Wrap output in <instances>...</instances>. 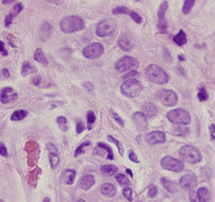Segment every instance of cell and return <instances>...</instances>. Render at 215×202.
I'll return each instance as SVG.
<instances>
[{
    "instance_id": "6da1fadb",
    "label": "cell",
    "mask_w": 215,
    "mask_h": 202,
    "mask_svg": "<svg viewBox=\"0 0 215 202\" xmlns=\"http://www.w3.org/2000/svg\"><path fill=\"white\" fill-rule=\"evenodd\" d=\"M60 27L66 34H71L84 29L85 22L79 16H67L63 18L62 21L60 22Z\"/></svg>"
},
{
    "instance_id": "7a4b0ae2",
    "label": "cell",
    "mask_w": 215,
    "mask_h": 202,
    "mask_svg": "<svg viewBox=\"0 0 215 202\" xmlns=\"http://www.w3.org/2000/svg\"><path fill=\"white\" fill-rule=\"evenodd\" d=\"M146 76L148 78V80L153 82L158 85H164V84L168 83L169 81V76L163 68H161L160 66L151 64V65L147 66L145 70Z\"/></svg>"
},
{
    "instance_id": "3957f363",
    "label": "cell",
    "mask_w": 215,
    "mask_h": 202,
    "mask_svg": "<svg viewBox=\"0 0 215 202\" xmlns=\"http://www.w3.org/2000/svg\"><path fill=\"white\" fill-rule=\"evenodd\" d=\"M181 160L189 163H197L201 160V154L196 147L192 145H184L180 149Z\"/></svg>"
},
{
    "instance_id": "277c9868",
    "label": "cell",
    "mask_w": 215,
    "mask_h": 202,
    "mask_svg": "<svg viewBox=\"0 0 215 202\" xmlns=\"http://www.w3.org/2000/svg\"><path fill=\"white\" fill-rule=\"evenodd\" d=\"M143 85L137 79H130L123 82L121 86V92L127 98H135L142 92Z\"/></svg>"
},
{
    "instance_id": "5b68a950",
    "label": "cell",
    "mask_w": 215,
    "mask_h": 202,
    "mask_svg": "<svg viewBox=\"0 0 215 202\" xmlns=\"http://www.w3.org/2000/svg\"><path fill=\"white\" fill-rule=\"evenodd\" d=\"M169 122L174 125H188L191 122V115L184 109H174L167 113Z\"/></svg>"
},
{
    "instance_id": "8992f818",
    "label": "cell",
    "mask_w": 215,
    "mask_h": 202,
    "mask_svg": "<svg viewBox=\"0 0 215 202\" xmlns=\"http://www.w3.org/2000/svg\"><path fill=\"white\" fill-rule=\"evenodd\" d=\"M139 67V62L137 60L133 57H130V56H125L120 59L117 62L114 64V68L120 71V72H124V71L128 70H134Z\"/></svg>"
},
{
    "instance_id": "52a82bcc",
    "label": "cell",
    "mask_w": 215,
    "mask_h": 202,
    "mask_svg": "<svg viewBox=\"0 0 215 202\" xmlns=\"http://www.w3.org/2000/svg\"><path fill=\"white\" fill-rule=\"evenodd\" d=\"M157 99L163 105L168 106V107L175 106L178 101L177 94H176L174 91L169 90V89H161L160 91H157Z\"/></svg>"
},
{
    "instance_id": "ba28073f",
    "label": "cell",
    "mask_w": 215,
    "mask_h": 202,
    "mask_svg": "<svg viewBox=\"0 0 215 202\" xmlns=\"http://www.w3.org/2000/svg\"><path fill=\"white\" fill-rule=\"evenodd\" d=\"M161 165L163 169L172 172H181L184 170V162L178 159L171 157V156H165L161 160Z\"/></svg>"
},
{
    "instance_id": "9c48e42d",
    "label": "cell",
    "mask_w": 215,
    "mask_h": 202,
    "mask_svg": "<svg viewBox=\"0 0 215 202\" xmlns=\"http://www.w3.org/2000/svg\"><path fill=\"white\" fill-rule=\"evenodd\" d=\"M104 52V46L99 42H94L93 44H89L83 49V56L89 60L98 59L101 57Z\"/></svg>"
},
{
    "instance_id": "30bf717a",
    "label": "cell",
    "mask_w": 215,
    "mask_h": 202,
    "mask_svg": "<svg viewBox=\"0 0 215 202\" xmlns=\"http://www.w3.org/2000/svg\"><path fill=\"white\" fill-rule=\"evenodd\" d=\"M168 10V2L167 1H163V3L160 6V9H158V13H157V16H158V24H157V27H158V30L160 33H166L167 30V27H168V23H167V20L165 19V14Z\"/></svg>"
},
{
    "instance_id": "8fae6325",
    "label": "cell",
    "mask_w": 215,
    "mask_h": 202,
    "mask_svg": "<svg viewBox=\"0 0 215 202\" xmlns=\"http://www.w3.org/2000/svg\"><path fill=\"white\" fill-rule=\"evenodd\" d=\"M114 32V24L109 20H103L102 22H100L97 27V35L99 37H106V36L111 35Z\"/></svg>"
},
{
    "instance_id": "7c38bea8",
    "label": "cell",
    "mask_w": 215,
    "mask_h": 202,
    "mask_svg": "<svg viewBox=\"0 0 215 202\" xmlns=\"http://www.w3.org/2000/svg\"><path fill=\"white\" fill-rule=\"evenodd\" d=\"M47 150H48V157H50V168L56 169L58 167L59 162H60V154H59V150L57 149L55 145L52 142H47L46 144Z\"/></svg>"
},
{
    "instance_id": "4fadbf2b",
    "label": "cell",
    "mask_w": 215,
    "mask_h": 202,
    "mask_svg": "<svg viewBox=\"0 0 215 202\" xmlns=\"http://www.w3.org/2000/svg\"><path fill=\"white\" fill-rule=\"evenodd\" d=\"M180 185L183 188L188 191H193L195 186L197 185V178L193 174H187L183 176L180 180Z\"/></svg>"
},
{
    "instance_id": "5bb4252c",
    "label": "cell",
    "mask_w": 215,
    "mask_h": 202,
    "mask_svg": "<svg viewBox=\"0 0 215 202\" xmlns=\"http://www.w3.org/2000/svg\"><path fill=\"white\" fill-rule=\"evenodd\" d=\"M18 98V93L11 87H6L0 92V99L3 104H9L15 102Z\"/></svg>"
},
{
    "instance_id": "9a60e30c",
    "label": "cell",
    "mask_w": 215,
    "mask_h": 202,
    "mask_svg": "<svg viewBox=\"0 0 215 202\" xmlns=\"http://www.w3.org/2000/svg\"><path fill=\"white\" fill-rule=\"evenodd\" d=\"M146 142L150 145H157L163 144L166 142V135L162 131H153L151 133H148L146 135Z\"/></svg>"
},
{
    "instance_id": "2e32d148",
    "label": "cell",
    "mask_w": 215,
    "mask_h": 202,
    "mask_svg": "<svg viewBox=\"0 0 215 202\" xmlns=\"http://www.w3.org/2000/svg\"><path fill=\"white\" fill-rule=\"evenodd\" d=\"M132 118H133L135 126L139 128L140 130L147 129L148 119H147V116H146L143 112H135L133 114V116H132Z\"/></svg>"
},
{
    "instance_id": "e0dca14e",
    "label": "cell",
    "mask_w": 215,
    "mask_h": 202,
    "mask_svg": "<svg viewBox=\"0 0 215 202\" xmlns=\"http://www.w3.org/2000/svg\"><path fill=\"white\" fill-rule=\"evenodd\" d=\"M94 182H96V179L93 175H84L81 178L79 185H80L82 190H89L94 185Z\"/></svg>"
},
{
    "instance_id": "ac0fdd59",
    "label": "cell",
    "mask_w": 215,
    "mask_h": 202,
    "mask_svg": "<svg viewBox=\"0 0 215 202\" xmlns=\"http://www.w3.org/2000/svg\"><path fill=\"white\" fill-rule=\"evenodd\" d=\"M117 44H119V46L121 47L123 50H125V52H130V50L132 49V47H133L132 41L125 35H122L121 37L119 38Z\"/></svg>"
},
{
    "instance_id": "d6986e66",
    "label": "cell",
    "mask_w": 215,
    "mask_h": 202,
    "mask_svg": "<svg viewBox=\"0 0 215 202\" xmlns=\"http://www.w3.org/2000/svg\"><path fill=\"white\" fill-rule=\"evenodd\" d=\"M142 110H143V113H144L146 116H149V117L155 116L157 113V106L152 103H146L144 106H143Z\"/></svg>"
},
{
    "instance_id": "ffe728a7",
    "label": "cell",
    "mask_w": 215,
    "mask_h": 202,
    "mask_svg": "<svg viewBox=\"0 0 215 202\" xmlns=\"http://www.w3.org/2000/svg\"><path fill=\"white\" fill-rule=\"evenodd\" d=\"M117 193L116 186L111 183H104L101 186V194H103L106 197H113Z\"/></svg>"
},
{
    "instance_id": "44dd1931",
    "label": "cell",
    "mask_w": 215,
    "mask_h": 202,
    "mask_svg": "<svg viewBox=\"0 0 215 202\" xmlns=\"http://www.w3.org/2000/svg\"><path fill=\"white\" fill-rule=\"evenodd\" d=\"M196 196H197L199 202H210V192L206 188H199L196 191Z\"/></svg>"
},
{
    "instance_id": "7402d4cb",
    "label": "cell",
    "mask_w": 215,
    "mask_h": 202,
    "mask_svg": "<svg viewBox=\"0 0 215 202\" xmlns=\"http://www.w3.org/2000/svg\"><path fill=\"white\" fill-rule=\"evenodd\" d=\"M161 182H162L163 186L165 188V190L168 191L169 193H171V194L176 193V191H177V190H176V186L174 185V182H173V181H171L170 179H168L166 177H163L162 179H161Z\"/></svg>"
},
{
    "instance_id": "603a6c76",
    "label": "cell",
    "mask_w": 215,
    "mask_h": 202,
    "mask_svg": "<svg viewBox=\"0 0 215 202\" xmlns=\"http://www.w3.org/2000/svg\"><path fill=\"white\" fill-rule=\"evenodd\" d=\"M27 114H29V112L26 110H16V111L13 112V114L11 115V119L12 121H22V119L27 116Z\"/></svg>"
},
{
    "instance_id": "cb8c5ba5",
    "label": "cell",
    "mask_w": 215,
    "mask_h": 202,
    "mask_svg": "<svg viewBox=\"0 0 215 202\" xmlns=\"http://www.w3.org/2000/svg\"><path fill=\"white\" fill-rule=\"evenodd\" d=\"M76 178V171L73 169H67L64 173V181L67 185H73Z\"/></svg>"
},
{
    "instance_id": "d4e9b609",
    "label": "cell",
    "mask_w": 215,
    "mask_h": 202,
    "mask_svg": "<svg viewBox=\"0 0 215 202\" xmlns=\"http://www.w3.org/2000/svg\"><path fill=\"white\" fill-rule=\"evenodd\" d=\"M173 41L178 45V46H183L187 43V36L184 33V30H180L177 35H175L173 37Z\"/></svg>"
},
{
    "instance_id": "484cf974",
    "label": "cell",
    "mask_w": 215,
    "mask_h": 202,
    "mask_svg": "<svg viewBox=\"0 0 215 202\" xmlns=\"http://www.w3.org/2000/svg\"><path fill=\"white\" fill-rule=\"evenodd\" d=\"M102 173H104L107 176H112L117 172V168L113 165H105L101 167Z\"/></svg>"
},
{
    "instance_id": "4316f807",
    "label": "cell",
    "mask_w": 215,
    "mask_h": 202,
    "mask_svg": "<svg viewBox=\"0 0 215 202\" xmlns=\"http://www.w3.org/2000/svg\"><path fill=\"white\" fill-rule=\"evenodd\" d=\"M35 60L39 63L44 64V65H47V63H48L47 59L45 57L44 52H43V50L41 49V48H37V49L35 50Z\"/></svg>"
},
{
    "instance_id": "83f0119b",
    "label": "cell",
    "mask_w": 215,
    "mask_h": 202,
    "mask_svg": "<svg viewBox=\"0 0 215 202\" xmlns=\"http://www.w3.org/2000/svg\"><path fill=\"white\" fill-rule=\"evenodd\" d=\"M50 34H52V25L47 23V22H45L42 25V29H41V38L43 40H46L50 36Z\"/></svg>"
},
{
    "instance_id": "f1b7e54d",
    "label": "cell",
    "mask_w": 215,
    "mask_h": 202,
    "mask_svg": "<svg viewBox=\"0 0 215 202\" xmlns=\"http://www.w3.org/2000/svg\"><path fill=\"white\" fill-rule=\"evenodd\" d=\"M98 148L99 149H103L107 152V159H113V153H112V149L109 147L108 145L104 144V142H99L98 144Z\"/></svg>"
},
{
    "instance_id": "f546056e",
    "label": "cell",
    "mask_w": 215,
    "mask_h": 202,
    "mask_svg": "<svg viewBox=\"0 0 215 202\" xmlns=\"http://www.w3.org/2000/svg\"><path fill=\"white\" fill-rule=\"evenodd\" d=\"M33 71H35V67H33L32 65L29 63V62H25L22 64V68H21V75L25 76L27 75H30V72H33Z\"/></svg>"
},
{
    "instance_id": "4dcf8cb0",
    "label": "cell",
    "mask_w": 215,
    "mask_h": 202,
    "mask_svg": "<svg viewBox=\"0 0 215 202\" xmlns=\"http://www.w3.org/2000/svg\"><path fill=\"white\" fill-rule=\"evenodd\" d=\"M194 4H195V1H194V0H185V1H184V6H183L184 14H189L192 10V7L194 6Z\"/></svg>"
},
{
    "instance_id": "1f68e13d",
    "label": "cell",
    "mask_w": 215,
    "mask_h": 202,
    "mask_svg": "<svg viewBox=\"0 0 215 202\" xmlns=\"http://www.w3.org/2000/svg\"><path fill=\"white\" fill-rule=\"evenodd\" d=\"M173 133L177 136H186L189 133V128L187 127H175L173 129Z\"/></svg>"
},
{
    "instance_id": "d6a6232c",
    "label": "cell",
    "mask_w": 215,
    "mask_h": 202,
    "mask_svg": "<svg viewBox=\"0 0 215 202\" xmlns=\"http://www.w3.org/2000/svg\"><path fill=\"white\" fill-rule=\"evenodd\" d=\"M116 179L120 185H130L129 179H128L127 176L124 175V174H117V175L116 176Z\"/></svg>"
},
{
    "instance_id": "836d02e7",
    "label": "cell",
    "mask_w": 215,
    "mask_h": 202,
    "mask_svg": "<svg viewBox=\"0 0 215 202\" xmlns=\"http://www.w3.org/2000/svg\"><path fill=\"white\" fill-rule=\"evenodd\" d=\"M107 138H108V140H109V142H114V144H116L117 148V150H119V153H120V155H121V156H123V155H124V149H123V146L121 145V142H120L119 140H117V139H116V138H114L113 136H111V135H108V137H107Z\"/></svg>"
},
{
    "instance_id": "e575fe53",
    "label": "cell",
    "mask_w": 215,
    "mask_h": 202,
    "mask_svg": "<svg viewBox=\"0 0 215 202\" xmlns=\"http://www.w3.org/2000/svg\"><path fill=\"white\" fill-rule=\"evenodd\" d=\"M130 13H131V11H130L129 9H127V7H125V6L116 7V9H113V11H112V14H113V15L126 14V15H129V16H130Z\"/></svg>"
},
{
    "instance_id": "d590c367",
    "label": "cell",
    "mask_w": 215,
    "mask_h": 202,
    "mask_svg": "<svg viewBox=\"0 0 215 202\" xmlns=\"http://www.w3.org/2000/svg\"><path fill=\"white\" fill-rule=\"evenodd\" d=\"M57 122L61 126V130H62V131H66V130L68 129L67 128V119H66L64 116H58Z\"/></svg>"
},
{
    "instance_id": "8d00e7d4",
    "label": "cell",
    "mask_w": 215,
    "mask_h": 202,
    "mask_svg": "<svg viewBox=\"0 0 215 202\" xmlns=\"http://www.w3.org/2000/svg\"><path fill=\"white\" fill-rule=\"evenodd\" d=\"M197 98L201 102H205L208 99V93H207L206 89H205L204 87H201V88L199 89V91L197 93Z\"/></svg>"
},
{
    "instance_id": "74e56055",
    "label": "cell",
    "mask_w": 215,
    "mask_h": 202,
    "mask_svg": "<svg viewBox=\"0 0 215 202\" xmlns=\"http://www.w3.org/2000/svg\"><path fill=\"white\" fill-rule=\"evenodd\" d=\"M96 121V114L94 111H88L87 113V122H88V130H91V125Z\"/></svg>"
},
{
    "instance_id": "f35d334b",
    "label": "cell",
    "mask_w": 215,
    "mask_h": 202,
    "mask_svg": "<svg viewBox=\"0 0 215 202\" xmlns=\"http://www.w3.org/2000/svg\"><path fill=\"white\" fill-rule=\"evenodd\" d=\"M89 145H90V142H83V144H81L80 146H79V147L77 148L76 151H75V157L79 156V155L81 154V153H83L84 148L87 147V146H89Z\"/></svg>"
},
{
    "instance_id": "ab89813d",
    "label": "cell",
    "mask_w": 215,
    "mask_h": 202,
    "mask_svg": "<svg viewBox=\"0 0 215 202\" xmlns=\"http://www.w3.org/2000/svg\"><path fill=\"white\" fill-rule=\"evenodd\" d=\"M123 195L128 201H132V190L130 188H125L123 190Z\"/></svg>"
},
{
    "instance_id": "60d3db41",
    "label": "cell",
    "mask_w": 215,
    "mask_h": 202,
    "mask_svg": "<svg viewBox=\"0 0 215 202\" xmlns=\"http://www.w3.org/2000/svg\"><path fill=\"white\" fill-rule=\"evenodd\" d=\"M130 17H131V19L133 20L134 22H137V23H142V21H143L142 17H141L137 12L131 11V13H130Z\"/></svg>"
},
{
    "instance_id": "b9f144b4",
    "label": "cell",
    "mask_w": 215,
    "mask_h": 202,
    "mask_svg": "<svg viewBox=\"0 0 215 202\" xmlns=\"http://www.w3.org/2000/svg\"><path fill=\"white\" fill-rule=\"evenodd\" d=\"M157 188L155 185H151L150 186V188H149V191H148V197L149 198H154L155 196L157 195Z\"/></svg>"
},
{
    "instance_id": "7bdbcfd3",
    "label": "cell",
    "mask_w": 215,
    "mask_h": 202,
    "mask_svg": "<svg viewBox=\"0 0 215 202\" xmlns=\"http://www.w3.org/2000/svg\"><path fill=\"white\" fill-rule=\"evenodd\" d=\"M139 73L137 72L135 70H132L130 72L126 73L124 76H123V81H126V80H130V79H135V76H137Z\"/></svg>"
},
{
    "instance_id": "ee69618b",
    "label": "cell",
    "mask_w": 215,
    "mask_h": 202,
    "mask_svg": "<svg viewBox=\"0 0 215 202\" xmlns=\"http://www.w3.org/2000/svg\"><path fill=\"white\" fill-rule=\"evenodd\" d=\"M23 10V6H22V4L21 3H17L16 6H14V9H13V13H12V15L14 17H16L18 14H20V12Z\"/></svg>"
},
{
    "instance_id": "f6af8a7d",
    "label": "cell",
    "mask_w": 215,
    "mask_h": 202,
    "mask_svg": "<svg viewBox=\"0 0 215 202\" xmlns=\"http://www.w3.org/2000/svg\"><path fill=\"white\" fill-rule=\"evenodd\" d=\"M129 159L131 160V161L137 162V163H139V162H140L139 158H137V154H135V153L133 152V151H129Z\"/></svg>"
},
{
    "instance_id": "bcb514c9",
    "label": "cell",
    "mask_w": 215,
    "mask_h": 202,
    "mask_svg": "<svg viewBox=\"0 0 215 202\" xmlns=\"http://www.w3.org/2000/svg\"><path fill=\"white\" fill-rule=\"evenodd\" d=\"M112 115H113L114 119H116L117 122L120 125V126H121V127H124V122H123V119L121 118V116H120L119 114L116 113V112H112Z\"/></svg>"
},
{
    "instance_id": "7dc6e473",
    "label": "cell",
    "mask_w": 215,
    "mask_h": 202,
    "mask_svg": "<svg viewBox=\"0 0 215 202\" xmlns=\"http://www.w3.org/2000/svg\"><path fill=\"white\" fill-rule=\"evenodd\" d=\"M84 129H85V126H84L83 122H78V124H77V133L81 134V133L84 131Z\"/></svg>"
},
{
    "instance_id": "c3c4849f",
    "label": "cell",
    "mask_w": 215,
    "mask_h": 202,
    "mask_svg": "<svg viewBox=\"0 0 215 202\" xmlns=\"http://www.w3.org/2000/svg\"><path fill=\"white\" fill-rule=\"evenodd\" d=\"M0 153H1V155L3 156V157H6L7 156V150H6V146H4L3 142L0 144Z\"/></svg>"
},
{
    "instance_id": "681fc988",
    "label": "cell",
    "mask_w": 215,
    "mask_h": 202,
    "mask_svg": "<svg viewBox=\"0 0 215 202\" xmlns=\"http://www.w3.org/2000/svg\"><path fill=\"white\" fill-rule=\"evenodd\" d=\"M14 16H13L12 14H10V15H7L6 18V27H9L10 25H11V23L13 22V19H14Z\"/></svg>"
},
{
    "instance_id": "f907efd6",
    "label": "cell",
    "mask_w": 215,
    "mask_h": 202,
    "mask_svg": "<svg viewBox=\"0 0 215 202\" xmlns=\"http://www.w3.org/2000/svg\"><path fill=\"white\" fill-rule=\"evenodd\" d=\"M209 130H210V136H211L212 139H215V125H210L209 127Z\"/></svg>"
},
{
    "instance_id": "816d5d0a",
    "label": "cell",
    "mask_w": 215,
    "mask_h": 202,
    "mask_svg": "<svg viewBox=\"0 0 215 202\" xmlns=\"http://www.w3.org/2000/svg\"><path fill=\"white\" fill-rule=\"evenodd\" d=\"M190 202H199L197 196H196V193H193L192 191L190 194Z\"/></svg>"
},
{
    "instance_id": "f5cc1de1",
    "label": "cell",
    "mask_w": 215,
    "mask_h": 202,
    "mask_svg": "<svg viewBox=\"0 0 215 202\" xmlns=\"http://www.w3.org/2000/svg\"><path fill=\"white\" fill-rule=\"evenodd\" d=\"M33 83H34V85H36V86H40L41 78L40 76H36V78H34V80H33Z\"/></svg>"
},
{
    "instance_id": "db71d44e",
    "label": "cell",
    "mask_w": 215,
    "mask_h": 202,
    "mask_svg": "<svg viewBox=\"0 0 215 202\" xmlns=\"http://www.w3.org/2000/svg\"><path fill=\"white\" fill-rule=\"evenodd\" d=\"M0 46H1V52H2V56H6L7 55V52L4 47V43L3 42H0Z\"/></svg>"
},
{
    "instance_id": "11a10c76",
    "label": "cell",
    "mask_w": 215,
    "mask_h": 202,
    "mask_svg": "<svg viewBox=\"0 0 215 202\" xmlns=\"http://www.w3.org/2000/svg\"><path fill=\"white\" fill-rule=\"evenodd\" d=\"M1 72H2V75H3L4 78H10V72H9V70H7L6 68H3Z\"/></svg>"
},
{
    "instance_id": "9f6ffc18",
    "label": "cell",
    "mask_w": 215,
    "mask_h": 202,
    "mask_svg": "<svg viewBox=\"0 0 215 202\" xmlns=\"http://www.w3.org/2000/svg\"><path fill=\"white\" fill-rule=\"evenodd\" d=\"M12 2H15V1H13V0H9V1H7V0H2V3H3V4L12 3Z\"/></svg>"
},
{
    "instance_id": "6f0895ef",
    "label": "cell",
    "mask_w": 215,
    "mask_h": 202,
    "mask_svg": "<svg viewBox=\"0 0 215 202\" xmlns=\"http://www.w3.org/2000/svg\"><path fill=\"white\" fill-rule=\"evenodd\" d=\"M178 60L183 62V61H185V57H184L183 55H180V56H178Z\"/></svg>"
},
{
    "instance_id": "680465c9",
    "label": "cell",
    "mask_w": 215,
    "mask_h": 202,
    "mask_svg": "<svg viewBox=\"0 0 215 202\" xmlns=\"http://www.w3.org/2000/svg\"><path fill=\"white\" fill-rule=\"evenodd\" d=\"M126 171H127V173L129 174V175L132 177V172H131V171H130V169H126Z\"/></svg>"
},
{
    "instance_id": "91938a15",
    "label": "cell",
    "mask_w": 215,
    "mask_h": 202,
    "mask_svg": "<svg viewBox=\"0 0 215 202\" xmlns=\"http://www.w3.org/2000/svg\"><path fill=\"white\" fill-rule=\"evenodd\" d=\"M77 202H86L85 200H83V199H80V200H78Z\"/></svg>"
},
{
    "instance_id": "94428289",
    "label": "cell",
    "mask_w": 215,
    "mask_h": 202,
    "mask_svg": "<svg viewBox=\"0 0 215 202\" xmlns=\"http://www.w3.org/2000/svg\"><path fill=\"white\" fill-rule=\"evenodd\" d=\"M45 202H48V199H45Z\"/></svg>"
},
{
    "instance_id": "6125c7cd",
    "label": "cell",
    "mask_w": 215,
    "mask_h": 202,
    "mask_svg": "<svg viewBox=\"0 0 215 202\" xmlns=\"http://www.w3.org/2000/svg\"><path fill=\"white\" fill-rule=\"evenodd\" d=\"M135 202H143V201H135Z\"/></svg>"
},
{
    "instance_id": "be15d7a7",
    "label": "cell",
    "mask_w": 215,
    "mask_h": 202,
    "mask_svg": "<svg viewBox=\"0 0 215 202\" xmlns=\"http://www.w3.org/2000/svg\"><path fill=\"white\" fill-rule=\"evenodd\" d=\"M1 202H3V200H1Z\"/></svg>"
}]
</instances>
